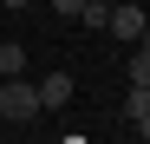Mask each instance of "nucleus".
Masks as SVG:
<instances>
[{
    "instance_id": "6",
    "label": "nucleus",
    "mask_w": 150,
    "mask_h": 144,
    "mask_svg": "<svg viewBox=\"0 0 150 144\" xmlns=\"http://www.w3.org/2000/svg\"><path fill=\"white\" fill-rule=\"evenodd\" d=\"M0 72H7V79H13V72H26V53H20L13 39H0Z\"/></svg>"
},
{
    "instance_id": "11",
    "label": "nucleus",
    "mask_w": 150,
    "mask_h": 144,
    "mask_svg": "<svg viewBox=\"0 0 150 144\" xmlns=\"http://www.w3.org/2000/svg\"><path fill=\"white\" fill-rule=\"evenodd\" d=\"M137 46H144V53H150V20H144V33H137Z\"/></svg>"
},
{
    "instance_id": "2",
    "label": "nucleus",
    "mask_w": 150,
    "mask_h": 144,
    "mask_svg": "<svg viewBox=\"0 0 150 144\" xmlns=\"http://www.w3.org/2000/svg\"><path fill=\"white\" fill-rule=\"evenodd\" d=\"M144 20H150V13L137 7V0H117V7L105 13V33H111L117 46H137V33H144Z\"/></svg>"
},
{
    "instance_id": "8",
    "label": "nucleus",
    "mask_w": 150,
    "mask_h": 144,
    "mask_svg": "<svg viewBox=\"0 0 150 144\" xmlns=\"http://www.w3.org/2000/svg\"><path fill=\"white\" fill-rule=\"evenodd\" d=\"M52 13H59V20H79V13H85V0H52Z\"/></svg>"
},
{
    "instance_id": "5",
    "label": "nucleus",
    "mask_w": 150,
    "mask_h": 144,
    "mask_svg": "<svg viewBox=\"0 0 150 144\" xmlns=\"http://www.w3.org/2000/svg\"><path fill=\"white\" fill-rule=\"evenodd\" d=\"M144 111H150V85H131V92H124V125L144 118Z\"/></svg>"
},
{
    "instance_id": "10",
    "label": "nucleus",
    "mask_w": 150,
    "mask_h": 144,
    "mask_svg": "<svg viewBox=\"0 0 150 144\" xmlns=\"http://www.w3.org/2000/svg\"><path fill=\"white\" fill-rule=\"evenodd\" d=\"M0 7H13V13H26V7H33V0H0Z\"/></svg>"
},
{
    "instance_id": "3",
    "label": "nucleus",
    "mask_w": 150,
    "mask_h": 144,
    "mask_svg": "<svg viewBox=\"0 0 150 144\" xmlns=\"http://www.w3.org/2000/svg\"><path fill=\"white\" fill-rule=\"evenodd\" d=\"M39 105H46V111L72 105V72H46V79H39Z\"/></svg>"
},
{
    "instance_id": "7",
    "label": "nucleus",
    "mask_w": 150,
    "mask_h": 144,
    "mask_svg": "<svg viewBox=\"0 0 150 144\" xmlns=\"http://www.w3.org/2000/svg\"><path fill=\"white\" fill-rule=\"evenodd\" d=\"M117 7V0H85V13H79V26H105V13Z\"/></svg>"
},
{
    "instance_id": "1",
    "label": "nucleus",
    "mask_w": 150,
    "mask_h": 144,
    "mask_svg": "<svg viewBox=\"0 0 150 144\" xmlns=\"http://www.w3.org/2000/svg\"><path fill=\"white\" fill-rule=\"evenodd\" d=\"M46 105H39V85L26 79V72H13L7 85H0V125H33Z\"/></svg>"
},
{
    "instance_id": "4",
    "label": "nucleus",
    "mask_w": 150,
    "mask_h": 144,
    "mask_svg": "<svg viewBox=\"0 0 150 144\" xmlns=\"http://www.w3.org/2000/svg\"><path fill=\"white\" fill-rule=\"evenodd\" d=\"M124 85H150V53L131 46V59H124Z\"/></svg>"
},
{
    "instance_id": "9",
    "label": "nucleus",
    "mask_w": 150,
    "mask_h": 144,
    "mask_svg": "<svg viewBox=\"0 0 150 144\" xmlns=\"http://www.w3.org/2000/svg\"><path fill=\"white\" fill-rule=\"evenodd\" d=\"M124 131H137V138H150V111H144V118H131V125H124Z\"/></svg>"
}]
</instances>
